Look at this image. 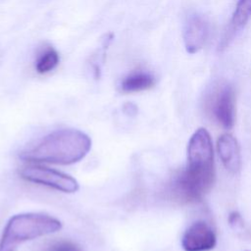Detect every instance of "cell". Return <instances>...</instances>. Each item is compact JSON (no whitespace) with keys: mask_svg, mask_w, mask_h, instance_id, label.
Returning a JSON list of instances; mask_svg holds the SVG:
<instances>
[{"mask_svg":"<svg viewBox=\"0 0 251 251\" xmlns=\"http://www.w3.org/2000/svg\"><path fill=\"white\" fill-rule=\"evenodd\" d=\"M209 107L216 120L225 127L231 128L235 121V93L227 82H219L212 88Z\"/></svg>","mask_w":251,"mask_h":251,"instance_id":"5b68a950","label":"cell"},{"mask_svg":"<svg viewBox=\"0 0 251 251\" xmlns=\"http://www.w3.org/2000/svg\"><path fill=\"white\" fill-rule=\"evenodd\" d=\"M216 242L215 232L203 221L193 223L181 238V246L184 251H208L215 247Z\"/></svg>","mask_w":251,"mask_h":251,"instance_id":"8992f818","label":"cell"},{"mask_svg":"<svg viewBox=\"0 0 251 251\" xmlns=\"http://www.w3.org/2000/svg\"><path fill=\"white\" fill-rule=\"evenodd\" d=\"M209 25L206 20L197 14L190 15L184 25L183 41L189 54L197 53L205 45L208 38Z\"/></svg>","mask_w":251,"mask_h":251,"instance_id":"52a82bcc","label":"cell"},{"mask_svg":"<svg viewBox=\"0 0 251 251\" xmlns=\"http://www.w3.org/2000/svg\"><path fill=\"white\" fill-rule=\"evenodd\" d=\"M60 62V56L53 47H48L42 52L35 63V70L38 74H47L54 70Z\"/></svg>","mask_w":251,"mask_h":251,"instance_id":"8fae6325","label":"cell"},{"mask_svg":"<svg viewBox=\"0 0 251 251\" xmlns=\"http://www.w3.org/2000/svg\"><path fill=\"white\" fill-rule=\"evenodd\" d=\"M20 175L27 181L67 193L75 192L79 187L78 182L73 176L44 166L26 165L20 170Z\"/></svg>","mask_w":251,"mask_h":251,"instance_id":"277c9868","label":"cell"},{"mask_svg":"<svg viewBox=\"0 0 251 251\" xmlns=\"http://www.w3.org/2000/svg\"><path fill=\"white\" fill-rule=\"evenodd\" d=\"M59 220L40 213H25L13 216L7 223L0 240V251H15L26 241L61 229Z\"/></svg>","mask_w":251,"mask_h":251,"instance_id":"3957f363","label":"cell"},{"mask_svg":"<svg viewBox=\"0 0 251 251\" xmlns=\"http://www.w3.org/2000/svg\"><path fill=\"white\" fill-rule=\"evenodd\" d=\"M251 18V0H238L231 20L221 42V48H225L240 31Z\"/></svg>","mask_w":251,"mask_h":251,"instance_id":"9c48e42d","label":"cell"},{"mask_svg":"<svg viewBox=\"0 0 251 251\" xmlns=\"http://www.w3.org/2000/svg\"><path fill=\"white\" fill-rule=\"evenodd\" d=\"M91 148L90 137L74 128L53 131L35 145L23 151L20 158L32 163L71 165L83 159Z\"/></svg>","mask_w":251,"mask_h":251,"instance_id":"7a4b0ae2","label":"cell"},{"mask_svg":"<svg viewBox=\"0 0 251 251\" xmlns=\"http://www.w3.org/2000/svg\"><path fill=\"white\" fill-rule=\"evenodd\" d=\"M187 167L173 181L176 195L186 201L200 200L210 190L215 179L214 152L210 133L198 128L187 146Z\"/></svg>","mask_w":251,"mask_h":251,"instance_id":"6da1fadb","label":"cell"},{"mask_svg":"<svg viewBox=\"0 0 251 251\" xmlns=\"http://www.w3.org/2000/svg\"><path fill=\"white\" fill-rule=\"evenodd\" d=\"M44 251H82L75 242L67 239H60L51 242Z\"/></svg>","mask_w":251,"mask_h":251,"instance_id":"7c38bea8","label":"cell"},{"mask_svg":"<svg viewBox=\"0 0 251 251\" xmlns=\"http://www.w3.org/2000/svg\"><path fill=\"white\" fill-rule=\"evenodd\" d=\"M228 223L230 225V226L234 229V230H241L243 228V220L240 216L239 213L237 212H232L229 214L228 217Z\"/></svg>","mask_w":251,"mask_h":251,"instance_id":"4fadbf2b","label":"cell"},{"mask_svg":"<svg viewBox=\"0 0 251 251\" xmlns=\"http://www.w3.org/2000/svg\"><path fill=\"white\" fill-rule=\"evenodd\" d=\"M217 150L225 168L230 173H237L241 167L239 145L229 133L222 134L217 141Z\"/></svg>","mask_w":251,"mask_h":251,"instance_id":"ba28073f","label":"cell"},{"mask_svg":"<svg viewBox=\"0 0 251 251\" xmlns=\"http://www.w3.org/2000/svg\"><path fill=\"white\" fill-rule=\"evenodd\" d=\"M155 84V77L147 72L137 71L127 75L121 82L123 92L132 93L151 88Z\"/></svg>","mask_w":251,"mask_h":251,"instance_id":"30bf717a","label":"cell"}]
</instances>
